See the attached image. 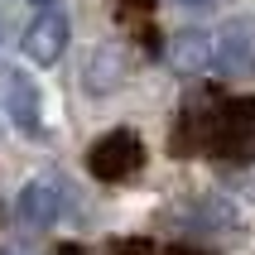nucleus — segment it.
<instances>
[{
  "label": "nucleus",
  "instance_id": "1",
  "mask_svg": "<svg viewBox=\"0 0 255 255\" xmlns=\"http://www.w3.org/2000/svg\"><path fill=\"white\" fill-rule=\"evenodd\" d=\"M144 169V140L135 130H106L92 149H87V173L97 183H130Z\"/></svg>",
  "mask_w": 255,
  "mask_h": 255
},
{
  "label": "nucleus",
  "instance_id": "2",
  "mask_svg": "<svg viewBox=\"0 0 255 255\" xmlns=\"http://www.w3.org/2000/svg\"><path fill=\"white\" fill-rule=\"evenodd\" d=\"M68 202H72V188L63 173H39V178H29L19 188V198H14V217L34 231H53L63 217H68Z\"/></svg>",
  "mask_w": 255,
  "mask_h": 255
},
{
  "label": "nucleus",
  "instance_id": "3",
  "mask_svg": "<svg viewBox=\"0 0 255 255\" xmlns=\"http://www.w3.org/2000/svg\"><path fill=\"white\" fill-rule=\"evenodd\" d=\"M212 154L217 159H255V101H217L212 121Z\"/></svg>",
  "mask_w": 255,
  "mask_h": 255
},
{
  "label": "nucleus",
  "instance_id": "4",
  "mask_svg": "<svg viewBox=\"0 0 255 255\" xmlns=\"http://www.w3.org/2000/svg\"><path fill=\"white\" fill-rule=\"evenodd\" d=\"M212 43H217V72H227V77L255 72V14H231L227 24L212 29Z\"/></svg>",
  "mask_w": 255,
  "mask_h": 255
},
{
  "label": "nucleus",
  "instance_id": "5",
  "mask_svg": "<svg viewBox=\"0 0 255 255\" xmlns=\"http://www.w3.org/2000/svg\"><path fill=\"white\" fill-rule=\"evenodd\" d=\"M19 48H24L29 63H39V68H53L58 58L68 53V19H63V10L43 5V10L24 24V39H19Z\"/></svg>",
  "mask_w": 255,
  "mask_h": 255
},
{
  "label": "nucleus",
  "instance_id": "6",
  "mask_svg": "<svg viewBox=\"0 0 255 255\" xmlns=\"http://www.w3.org/2000/svg\"><path fill=\"white\" fill-rule=\"evenodd\" d=\"M173 222L188 236H227V231H236V207L217 193H198L183 207H173Z\"/></svg>",
  "mask_w": 255,
  "mask_h": 255
},
{
  "label": "nucleus",
  "instance_id": "7",
  "mask_svg": "<svg viewBox=\"0 0 255 255\" xmlns=\"http://www.w3.org/2000/svg\"><path fill=\"white\" fill-rule=\"evenodd\" d=\"M212 121H217V101H188L183 111H178V121H173L169 149L178 159L212 154Z\"/></svg>",
  "mask_w": 255,
  "mask_h": 255
},
{
  "label": "nucleus",
  "instance_id": "8",
  "mask_svg": "<svg viewBox=\"0 0 255 255\" xmlns=\"http://www.w3.org/2000/svg\"><path fill=\"white\" fill-rule=\"evenodd\" d=\"M164 63H169L178 77H207L217 72V43L212 29H183L164 43Z\"/></svg>",
  "mask_w": 255,
  "mask_h": 255
},
{
  "label": "nucleus",
  "instance_id": "9",
  "mask_svg": "<svg viewBox=\"0 0 255 255\" xmlns=\"http://www.w3.org/2000/svg\"><path fill=\"white\" fill-rule=\"evenodd\" d=\"M5 111H10V126L19 130V135H29V140H39V135H43L39 87H34V77L19 72V68L5 72Z\"/></svg>",
  "mask_w": 255,
  "mask_h": 255
},
{
  "label": "nucleus",
  "instance_id": "10",
  "mask_svg": "<svg viewBox=\"0 0 255 255\" xmlns=\"http://www.w3.org/2000/svg\"><path fill=\"white\" fill-rule=\"evenodd\" d=\"M126 77H130V53H126V43H101L97 53L87 58V68H82V87L92 92V97L116 92Z\"/></svg>",
  "mask_w": 255,
  "mask_h": 255
},
{
  "label": "nucleus",
  "instance_id": "11",
  "mask_svg": "<svg viewBox=\"0 0 255 255\" xmlns=\"http://www.w3.org/2000/svg\"><path fill=\"white\" fill-rule=\"evenodd\" d=\"M111 255H164V251L149 236H130V241H111Z\"/></svg>",
  "mask_w": 255,
  "mask_h": 255
},
{
  "label": "nucleus",
  "instance_id": "12",
  "mask_svg": "<svg viewBox=\"0 0 255 255\" xmlns=\"http://www.w3.org/2000/svg\"><path fill=\"white\" fill-rule=\"evenodd\" d=\"M236 188H241L246 198H255V159H246V164H241V178H236Z\"/></svg>",
  "mask_w": 255,
  "mask_h": 255
},
{
  "label": "nucleus",
  "instance_id": "13",
  "mask_svg": "<svg viewBox=\"0 0 255 255\" xmlns=\"http://www.w3.org/2000/svg\"><path fill=\"white\" fill-rule=\"evenodd\" d=\"M149 10H154V0H126V5H121V14H140V19Z\"/></svg>",
  "mask_w": 255,
  "mask_h": 255
},
{
  "label": "nucleus",
  "instance_id": "14",
  "mask_svg": "<svg viewBox=\"0 0 255 255\" xmlns=\"http://www.w3.org/2000/svg\"><path fill=\"white\" fill-rule=\"evenodd\" d=\"M173 5H183V10H212L217 0H173Z\"/></svg>",
  "mask_w": 255,
  "mask_h": 255
},
{
  "label": "nucleus",
  "instance_id": "15",
  "mask_svg": "<svg viewBox=\"0 0 255 255\" xmlns=\"http://www.w3.org/2000/svg\"><path fill=\"white\" fill-rule=\"evenodd\" d=\"M0 255H29V251H19V246H0Z\"/></svg>",
  "mask_w": 255,
  "mask_h": 255
},
{
  "label": "nucleus",
  "instance_id": "16",
  "mask_svg": "<svg viewBox=\"0 0 255 255\" xmlns=\"http://www.w3.org/2000/svg\"><path fill=\"white\" fill-rule=\"evenodd\" d=\"M58 255H82V251H77V246H63V251H58Z\"/></svg>",
  "mask_w": 255,
  "mask_h": 255
},
{
  "label": "nucleus",
  "instance_id": "17",
  "mask_svg": "<svg viewBox=\"0 0 255 255\" xmlns=\"http://www.w3.org/2000/svg\"><path fill=\"white\" fill-rule=\"evenodd\" d=\"M24 5H39V10H43V5H53V0H24Z\"/></svg>",
  "mask_w": 255,
  "mask_h": 255
}]
</instances>
